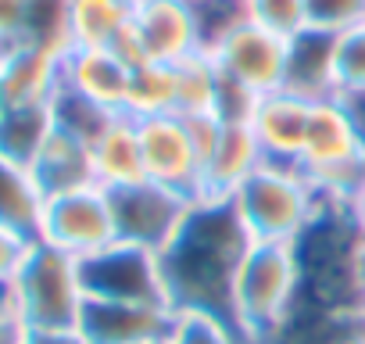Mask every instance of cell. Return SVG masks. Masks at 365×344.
I'll use <instances>...</instances> for the list:
<instances>
[{
    "instance_id": "1",
    "label": "cell",
    "mask_w": 365,
    "mask_h": 344,
    "mask_svg": "<svg viewBox=\"0 0 365 344\" xmlns=\"http://www.w3.org/2000/svg\"><path fill=\"white\" fill-rule=\"evenodd\" d=\"M255 241L237 219L230 201L201 198L161 251L165 287L175 312H212L230 319V298L237 269Z\"/></svg>"
},
{
    "instance_id": "2",
    "label": "cell",
    "mask_w": 365,
    "mask_h": 344,
    "mask_svg": "<svg viewBox=\"0 0 365 344\" xmlns=\"http://www.w3.org/2000/svg\"><path fill=\"white\" fill-rule=\"evenodd\" d=\"M301 305V258L294 244H251L230 298V319L247 344H276Z\"/></svg>"
},
{
    "instance_id": "3",
    "label": "cell",
    "mask_w": 365,
    "mask_h": 344,
    "mask_svg": "<svg viewBox=\"0 0 365 344\" xmlns=\"http://www.w3.org/2000/svg\"><path fill=\"white\" fill-rule=\"evenodd\" d=\"M4 305L22 330H79L86 305L79 258L33 241L4 290Z\"/></svg>"
},
{
    "instance_id": "4",
    "label": "cell",
    "mask_w": 365,
    "mask_h": 344,
    "mask_svg": "<svg viewBox=\"0 0 365 344\" xmlns=\"http://www.w3.org/2000/svg\"><path fill=\"white\" fill-rule=\"evenodd\" d=\"M247 237L258 244H297L322 212V198L297 165H258L255 176L230 198Z\"/></svg>"
},
{
    "instance_id": "5",
    "label": "cell",
    "mask_w": 365,
    "mask_h": 344,
    "mask_svg": "<svg viewBox=\"0 0 365 344\" xmlns=\"http://www.w3.org/2000/svg\"><path fill=\"white\" fill-rule=\"evenodd\" d=\"M297 168L312 180L326 205H344L365 180V129L344 97L315 101Z\"/></svg>"
},
{
    "instance_id": "6",
    "label": "cell",
    "mask_w": 365,
    "mask_h": 344,
    "mask_svg": "<svg viewBox=\"0 0 365 344\" xmlns=\"http://www.w3.org/2000/svg\"><path fill=\"white\" fill-rule=\"evenodd\" d=\"M111 212H115V233L122 244H136L147 251H165L172 237L190 219L197 198L179 194L172 187H161L154 180H140L118 191H108Z\"/></svg>"
},
{
    "instance_id": "7",
    "label": "cell",
    "mask_w": 365,
    "mask_h": 344,
    "mask_svg": "<svg viewBox=\"0 0 365 344\" xmlns=\"http://www.w3.org/2000/svg\"><path fill=\"white\" fill-rule=\"evenodd\" d=\"M79 269H83L86 298L136 301V305H168L172 308L168 287H165V269H161V255L158 251H147V248L115 241L111 248L83 258Z\"/></svg>"
},
{
    "instance_id": "8",
    "label": "cell",
    "mask_w": 365,
    "mask_h": 344,
    "mask_svg": "<svg viewBox=\"0 0 365 344\" xmlns=\"http://www.w3.org/2000/svg\"><path fill=\"white\" fill-rule=\"evenodd\" d=\"M36 241H43V244H51L79 262L111 248L118 241V233H115V212H111L108 191L83 187L72 194L47 198Z\"/></svg>"
},
{
    "instance_id": "9",
    "label": "cell",
    "mask_w": 365,
    "mask_h": 344,
    "mask_svg": "<svg viewBox=\"0 0 365 344\" xmlns=\"http://www.w3.org/2000/svg\"><path fill=\"white\" fill-rule=\"evenodd\" d=\"M136 126H140L147 180L201 201V158H197V147L190 140L187 118L158 115V118H140Z\"/></svg>"
},
{
    "instance_id": "10",
    "label": "cell",
    "mask_w": 365,
    "mask_h": 344,
    "mask_svg": "<svg viewBox=\"0 0 365 344\" xmlns=\"http://www.w3.org/2000/svg\"><path fill=\"white\" fill-rule=\"evenodd\" d=\"M215 65L240 79L244 86H251L255 93H276L283 90V76H287V36L258 26V22H244L240 29H233L226 40H219L212 51Z\"/></svg>"
},
{
    "instance_id": "11",
    "label": "cell",
    "mask_w": 365,
    "mask_h": 344,
    "mask_svg": "<svg viewBox=\"0 0 365 344\" xmlns=\"http://www.w3.org/2000/svg\"><path fill=\"white\" fill-rule=\"evenodd\" d=\"M133 26L147 61L179 65L205 51L194 0H133Z\"/></svg>"
},
{
    "instance_id": "12",
    "label": "cell",
    "mask_w": 365,
    "mask_h": 344,
    "mask_svg": "<svg viewBox=\"0 0 365 344\" xmlns=\"http://www.w3.org/2000/svg\"><path fill=\"white\" fill-rule=\"evenodd\" d=\"M175 308L136 305V301H101L86 298L79 315V333L90 344H165Z\"/></svg>"
},
{
    "instance_id": "13",
    "label": "cell",
    "mask_w": 365,
    "mask_h": 344,
    "mask_svg": "<svg viewBox=\"0 0 365 344\" xmlns=\"http://www.w3.org/2000/svg\"><path fill=\"white\" fill-rule=\"evenodd\" d=\"M129 76L133 69L111 47H72L61 58V86L115 115H125Z\"/></svg>"
},
{
    "instance_id": "14",
    "label": "cell",
    "mask_w": 365,
    "mask_h": 344,
    "mask_svg": "<svg viewBox=\"0 0 365 344\" xmlns=\"http://www.w3.org/2000/svg\"><path fill=\"white\" fill-rule=\"evenodd\" d=\"M308 118H312V101H304L290 90L265 93L251 118V129L262 143L265 161L297 165L304 136H308Z\"/></svg>"
},
{
    "instance_id": "15",
    "label": "cell",
    "mask_w": 365,
    "mask_h": 344,
    "mask_svg": "<svg viewBox=\"0 0 365 344\" xmlns=\"http://www.w3.org/2000/svg\"><path fill=\"white\" fill-rule=\"evenodd\" d=\"M258 165H265V154H262V143H258L255 129L222 122L219 143H215V151L208 154V161L201 168V198L230 201L258 172Z\"/></svg>"
},
{
    "instance_id": "16",
    "label": "cell",
    "mask_w": 365,
    "mask_h": 344,
    "mask_svg": "<svg viewBox=\"0 0 365 344\" xmlns=\"http://www.w3.org/2000/svg\"><path fill=\"white\" fill-rule=\"evenodd\" d=\"M336 40L319 29H301L287 40V76L283 90L304 101H329L336 93Z\"/></svg>"
},
{
    "instance_id": "17",
    "label": "cell",
    "mask_w": 365,
    "mask_h": 344,
    "mask_svg": "<svg viewBox=\"0 0 365 344\" xmlns=\"http://www.w3.org/2000/svg\"><path fill=\"white\" fill-rule=\"evenodd\" d=\"M33 176L43 191V198H58V194H72L83 187H101L97 183V168H93V147L65 129L54 126V133L47 136V143L40 147V154L33 158Z\"/></svg>"
},
{
    "instance_id": "18",
    "label": "cell",
    "mask_w": 365,
    "mask_h": 344,
    "mask_svg": "<svg viewBox=\"0 0 365 344\" xmlns=\"http://www.w3.org/2000/svg\"><path fill=\"white\" fill-rule=\"evenodd\" d=\"M61 58L54 51L22 44L8 58H0V86H4L8 108L51 104L61 90Z\"/></svg>"
},
{
    "instance_id": "19",
    "label": "cell",
    "mask_w": 365,
    "mask_h": 344,
    "mask_svg": "<svg viewBox=\"0 0 365 344\" xmlns=\"http://www.w3.org/2000/svg\"><path fill=\"white\" fill-rule=\"evenodd\" d=\"M93 168H97V183L104 191H118V187L147 180L136 118L129 115L111 118V126L93 140Z\"/></svg>"
},
{
    "instance_id": "20",
    "label": "cell",
    "mask_w": 365,
    "mask_h": 344,
    "mask_svg": "<svg viewBox=\"0 0 365 344\" xmlns=\"http://www.w3.org/2000/svg\"><path fill=\"white\" fill-rule=\"evenodd\" d=\"M43 205H47V198L33 176V168L8 154H0V226L26 241H36Z\"/></svg>"
},
{
    "instance_id": "21",
    "label": "cell",
    "mask_w": 365,
    "mask_h": 344,
    "mask_svg": "<svg viewBox=\"0 0 365 344\" xmlns=\"http://www.w3.org/2000/svg\"><path fill=\"white\" fill-rule=\"evenodd\" d=\"M133 22V0H72V47H111Z\"/></svg>"
},
{
    "instance_id": "22",
    "label": "cell",
    "mask_w": 365,
    "mask_h": 344,
    "mask_svg": "<svg viewBox=\"0 0 365 344\" xmlns=\"http://www.w3.org/2000/svg\"><path fill=\"white\" fill-rule=\"evenodd\" d=\"M125 115L129 118H158L175 115V69L161 61H143L129 76L125 93Z\"/></svg>"
},
{
    "instance_id": "23",
    "label": "cell",
    "mask_w": 365,
    "mask_h": 344,
    "mask_svg": "<svg viewBox=\"0 0 365 344\" xmlns=\"http://www.w3.org/2000/svg\"><path fill=\"white\" fill-rule=\"evenodd\" d=\"M54 133V111L51 104L33 108H8L0 118V154H8L22 165H33L47 136Z\"/></svg>"
},
{
    "instance_id": "24",
    "label": "cell",
    "mask_w": 365,
    "mask_h": 344,
    "mask_svg": "<svg viewBox=\"0 0 365 344\" xmlns=\"http://www.w3.org/2000/svg\"><path fill=\"white\" fill-rule=\"evenodd\" d=\"M175 69V115H215V93H219V65L208 51L172 65Z\"/></svg>"
},
{
    "instance_id": "25",
    "label": "cell",
    "mask_w": 365,
    "mask_h": 344,
    "mask_svg": "<svg viewBox=\"0 0 365 344\" xmlns=\"http://www.w3.org/2000/svg\"><path fill=\"white\" fill-rule=\"evenodd\" d=\"M26 44L68 54L72 51V0H29Z\"/></svg>"
},
{
    "instance_id": "26",
    "label": "cell",
    "mask_w": 365,
    "mask_h": 344,
    "mask_svg": "<svg viewBox=\"0 0 365 344\" xmlns=\"http://www.w3.org/2000/svg\"><path fill=\"white\" fill-rule=\"evenodd\" d=\"M51 111H54V126H58V129H65V133L86 140L90 147H93V140H97V136L111 126V118H115V111H104L101 104H93V101L72 93L68 86L58 90V97L51 101Z\"/></svg>"
},
{
    "instance_id": "27",
    "label": "cell",
    "mask_w": 365,
    "mask_h": 344,
    "mask_svg": "<svg viewBox=\"0 0 365 344\" xmlns=\"http://www.w3.org/2000/svg\"><path fill=\"white\" fill-rule=\"evenodd\" d=\"M165 344H247L233 319L212 312H175Z\"/></svg>"
},
{
    "instance_id": "28",
    "label": "cell",
    "mask_w": 365,
    "mask_h": 344,
    "mask_svg": "<svg viewBox=\"0 0 365 344\" xmlns=\"http://www.w3.org/2000/svg\"><path fill=\"white\" fill-rule=\"evenodd\" d=\"M197 11V26H201V44L205 51H212L219 40H226L233 29H240L244 22H251V8L247 0H194Z\"/></svg>"
},
{
    "instance_id": "29",
    "label": "cell",
    "mask_w": 365,
    "mask_h": 344,
    "mask_svg": "<svg viewBox=\"0 0 365 344\" xmlns=\"http://www.w3.org/2000/svg\"><path fill=\"white\" fill-rule=\"evenodd\" d=\"M336 93L344 101L365 97V26L336 40Z\"/></svg>"
},
{
    "instance_id": "30",
    "label": "cell",
    "mask_w": 365,
    "mask_h": 344,
    "mask_svg": "<svg viewBox=\"0 0 365 344\" xmlns=\"http://www.w3.org/2000/svg\"><path fill=\"white\" fill-rule=\"evenodd\" d=\"M365 26V0H308V29L344 36Z\"/></svg>"
},
{
    "instance_id": "31",
    "label": "cell",
    "mask_w": 365,
    "mask_h": 344,
    "mask_svg": "<svg viewBox=\"0 0 365 344\" xmlns=\"http://www.w3.org/2000/svg\"><path fill=\"white\" fill-rule=\"evenodd\" d=\"M247 8H251V22L287 40L308 29V0H247Z\"/></svg>"
},
{
    "instance_id": "32",
    "label": "cell",
    "mask_w": 365,
    "mask_h": 344,
    "mask_svg": "<svg viewBox=\"0 0 365 344\" xmlns=\"http://www.w3.org/2000/svg\"><path fill=\"white\" fill-rule=\"evenodd\" d=\"M262 93H255L251 86H244L240 79L226 76L219 69V93H215V115L230 126H251L255 108H258Z\"/></svg>"
},
{
    "instance_id": "33",
    "label": "cell",
    "mask_w": 365,
    "mask_h": 344,
    "mask_svg": "<svg viewBox=\"0 0 365 344\" xmlns=\"http://www.w3.org/2000/svg\"><path fill=\"white\" fill-rule=\"evenodd\" d=\"M26 15L29 0H0V58L26 44Z\"/></svg>"
},
{
    "instance_id": "34",
    "label": "cell",
    "mask_w": 365,
    "mask_h": 344,
    "mask_svg": "<svg viewBox=\"0 0 365 344\" xmlns=\"http://www.w3.org/2000/svg\"><path fill=\"white\" fill-rule=\"evenodd\" d=\"M29 244H33V241H26V237H19V233H11V230L0 226V294H4L8 283L15 280V273H19L26 251H29Z\"/></svg>"
},
{
    "instance_id": "35",
    "label": "cell",
    "mask_w": 365,
    "mask_h": 344,
    "mask_svg": "<svg viewBox=\"0 0 365 344\" xmlns=\"http://www.w3.org/2000/svg\"><path fill=\"white\" fill-rule=\"evenodd\" d=\"M15 344H90L79 330H19Z\"/></svg>"
},
{
    "instance_id": "36",
    "label": "cell",
    "mask_w": 365,
    "mask_h": 344,
    "mask_svg": "<svg viewBox=\"0 0 365 344\" xmlns=\"http://www.w3.org/2000/svg\"><path fill=\"white\" fill-rule=\"evenodd\" d=\"M340 208L347 212V219L354 223V230L365 237V180H361V183H358V187L347 194V201H344Z\"/></svg>"
},
{
    "instance_id": "37",
    "label": "cell",
    "mask_w": 365,
    "mask_h": 344,
    "mask_svg": "<svg viewBox=\"0 0 365 344\" xmlns=\"http://www.w3.org/2000/svg\"><path fill=\"white\" fill-rule=\"evenodd\" d=\"M351 108H354V115H358V122H361V129H365V97L351 101Z\"/></svg>"
},
{
    "instance_id": "38",
    "label": "cell",
    "mask_w": 365,
    "mask_h": 344,
    "mask_svg": "<svg viewBox=\"0 0 365 344\" xmlns=\"http://www.w3.org/2000/svg\"><path fill=\"white\" fill-rule=\"evenodd\" d=\"M4 111H8V101H4V86H0V118H4Z\"/></svg>"
},
{
    "instance_id": "39",
    "label": "cell",
    "mask_w": 365,
    "mask_h": 344,
    "mask_svg": "<svg viewBox=\"0 0 365 344\" xmlns=\"http://www.w3.org/2000/svg\"><path fill=\"white\" fill-rule=\"evenodd\" d=\"M361 319H365V280H361Z\"/></svg>"
},
{
    "instance_id": "40",
    "label": "cell",
    "mask_w": 365,
    "mask_h": 344,
    "mask_svg": "<svg viewBox=\"0 0 365 344\" xmlns=\"http://www.w3.org/2000/svg\"><path fill=\"white\" fill-rule=\"evenodd\" d=\"M0 305H4V294H0Z\"/></svg>"
}]
</instances>
